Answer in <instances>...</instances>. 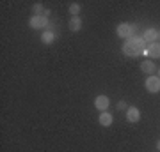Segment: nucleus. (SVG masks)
Segmentation results:
<instances>
[{
	"instance_id": "obj_7",
	"label": "nucleus",
	"mask_w": 160,
	"mask_h": 152,
	"mask_svg": "<svg viewBox=\"0 0 160 152\" xmlns=\"http://www.w3.org/2000/svg\"><path fill=\"white\" fill-rule=\"evenodd\" d=\"M144 55H148L149 58H160V43H149L146 51H144Z\"/></svg>"
},
{
	"instance_id": "obj_6",
	"label": "nucleus",
	"mask_w": 160,
	"mask_h": 152,
	"mask_svg": "<svg viewBox=\"0 0 160 152\" xmlns=\"http://www.w3.org/2000/svg\"><path fill=\"white\" fill-rule=\"evenodd\" d=\"M126 120L130 122V124H135L141 120V110L137 106H128L126 110Z\"/></svg>"
},
{
	"instance_id": "obj_15",
	"label": "nucleus",
	"mask_w": 160,
	"mask_h": 152,
	"mask_svg": "<svg viewBox=\"0 0 160 152\" xmlns=\"http://www.w3.org/2000/svg\"><path fill=\"white\" fill-rule=\"evenodd\" d=\"M118 110H128V104H126V101H118Z\"/></svg>"
},
{
	"instance_id": "obj_13",
	"label": "nucleus",
	"mask_w": 160,
	"mask_h": 152,
	"mask_svg": "<svg viewBox=\"0 0 160 152\" xmlns=\"http://www.w3.org/2000/svg\"><path fill=\"white\" fill-rule=\"evenodd\" d=\"M80 9H82V7H80L78 2L69 4V14H71V16H78V14H80Z\"/></svg>"
},
{
	"instance_id": "obj_8",
	"label": "nucleus",
	"mask_w": 160,
	"mask_h": 152,
	"mask_svg": "<svg viewBox=\"0 0 160 152\" xmlns=\"http://www.w3.org/2000/svg\"><path fill=\"white\" fill-rule=\"evenodd\" d=\"M142 39L146 41L148 44L149 43H157V39H158V30H157V28H146Z\"/></svg>"
},
{
	"instance_id": "obj_18",
	"label": "nucleus",
	"mask_w": 160,
	"mask_h": 152,
	"mask_svg": "<svg viewBox=\"0 0 160 152\" xmlns=\"http://www.w3.org/2000/svg\"><path fill=\"white\" fill-rule=\"evenodd\" d=\"M158 39H160V30H158Z\"/></svg>"
},
{
	"instance_id": "obj_17",
	"label": "nucleus",
	"mask_w": 160,
	"mask_h": 152,
	"mask_svg": "<svg viewBox=\"0 0 160 152\" xmlns=\"http://www.w3.org/2000/svg\"><path fill=\"white\" fill-rule=\"evenodd\" d=\"M157 76H158V78H160V67L157 69Z\"/></svg>"
},
{
	"instance_id": "obj_4",
	"label": "nucleus",
	"mask_w": 160,
	"mask_h": 152,
	"mask_svg": "<svg viewBox=\"0 0 160 152\" xmlns=\"http://www.w3.org/2000/svg\"><path fill=\"white\" fill-rule=\"evenodd\" d=\"M146 90H148L149 94H158L160 92V78L157 74H151L146 78V83H144Z\"/></svg>"
},
{
	"instance_id": "obj_12",
	"label": "nucleus",
	"mask_w": 160,
	"mask_h": 152,
	"mask_svg": "<svg viewBox=\"0 0 160 152\" xmlns=\"http://www.w3.org/2000/svg\"><path fill=\"white\" fill-rule=\"evenodd\" d=\"M68 27L71 32H78L80 28H82V18L80 16H71L68 21Z\"/></svg>"
},
{
	"instance_id": "obj_11",
	"label": "nucleus",
	"mask_w": 160,
	"mask_h": 152,
	"mask_svg": "<svg viewBox=\"0 0 160 152\" xmlns=\"http://www.w3.org/2000/svg\"><path fill=\"white\" fill-rule=\"evenodd\" d=\"M98 122H100L103 127H109V126H112V122H114V117H112V113L103 112V113H100V117H98Z\"/></svg>"
},
{
	"instance_id": "obj_10",
	"label": "nucleus",
	"mask_w": 160,
	"mask_h": 152,
	"mask_svg": "<svg viewBox=\"0 0 160 152\" xmlns=\"http://www.w3.org/2000/svg\"><path fill=\"white\" fill-rule=\"evenodd\" d=\"M157 69L158 67L153 64V60H144V62L141 64V71H142L144 74H149V76L157 73Z\"/></svg>"
},
{
	"instance_id": "obj_9",
	"label": "nucleus",
	"mask_w": 160,
	"mask_h": 152,
	"mask_svg": "<svg viewBox=\"0 0 160 152\" xmlns=\"http://www.w3.org/2000/svg\"><path fill=\"white\" fill-rule=\"evenodd\" d=\"M55 39H57V35H55V32L50 30V28H46L45 32L41 34V43H43V44H52V43H55Z\"/></svg>"
},
{
	"instance_id": "obj_3",
	"label": "nucleus",
	"mask_w": 160,
	"mask_h": 152,
	"mask_svg": "<svg viewBox=\"0 0 160 152\" xmlns=\"http://www.w3.org/2000/svg\"><path fill=\"white\" fill-rule=\"evenodd\" d=\"M29 25H30V28H34V30H43V28H48L50 21H48V18L43 16V14H34V16L29 20Z\"/></svg>"
},
{
	"instance_id": "obj_5",
	"label": "nucleus",
	"mask_w": 160,
	"mask_h": 152,
	"mask_svg": "<svg viewBox=\"0 0 160 152\" xmlns=\"http://www.w3.org/2000/svg\"><path fill=\"white\" fill-rule=\"evenodd\" d=\"M109 104H110L109 96H105V94H100V96L94 97V108H96L100 113L107 112V110H109Z\"/></svg>"
},
{
	"instance_id": "obj_16",
	"label": "nucleus",
	"mask_w": 160,
	"mask_h": 152,
	"mask_svg": "<svg viewBox=\"0 0 160 152\" xmlns=\"http://www.w3.org/2000/svg\"><path fill=\"white\" fill-rule=\"evenodd\" d=\"M157 150H158V152H160V140H158V141H157Z\"/></svg>"
},
{
	"instance_id": "obj_1",
	"label": "nucleus",
	"mask_w": 160,
	"mask_h": 152,
	"mask_svg": "<svg viewBox=\"0 0 160 152\" xmlns=\"http://www.w3.org/2000/svg\"><path fill=\"white\" fill-rule=\"evenodd\" d=\"M146 48H148V46H146V41H144L142 37L135 35V37H130V39H126L125 43H123V46H121V51H123L126 57L137 58L139 55H144Z\"/></svg>"
},
{
	"instance_id": "obj_2",
	"label": "nucleus",
	"mask_w": 160,
	"mask_h": 152,
	"mask_svg": "<svg viewBox=\"0 0 160 152\" xmlns=\"http://www.w3.org/2000/svg\"><path fill=\"white\" fill-rule=\"evenodd\" d=\"M135 30H137V27L135 25H132V23H119L118 25V28H116V34L119 35L121 39H130V37H135Z\"/></svg>"
},
{
	"instance_id": "obj_14",
	"label": "nucleus",
	"mask_w": 160,
	"mask_h": 152,
	"mask_svg": "<svg viewBox=\"0 0 160 152\" xmlns=\"http://www.w3.org/2000/svg\"><path fill=\"white\" fill-rule=\"evenodd\" d=\"M32 11H34V14H45V6L41 2H36L32 6Z\"/></svg>"
}]
</instances>
